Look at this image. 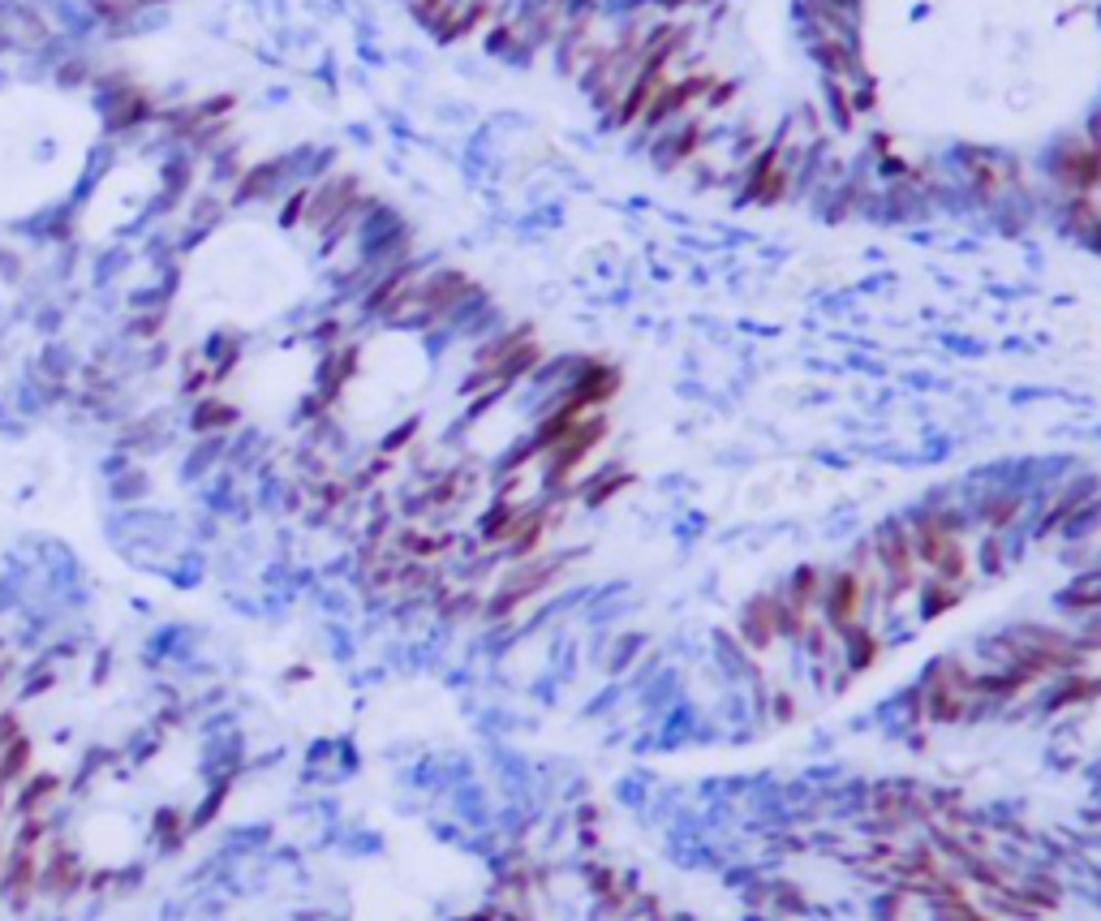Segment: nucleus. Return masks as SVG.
<instances>
[{
	"instance_id": "4be33fe9",
	"label": "nucleus",
	"mask_w": 1101,
	"mask_h": 921,
	"mask_svg": "<svg viewBox=\"0 0 1101 921\" xmlns=\"http://www.w3.org/2000/svg\"><path fill=\"white\" fill-rule=\"evenodd\" d=\"M147 496V474L143 469H125L121 478H112V500H143Z\"/></svg>"
},
{
	"instance_id": "9b49d317",
	"label": "nucleus",
	"mask_w": 1101,
	"mask_h": 921,
	"mask_svg": "<svg viewBox=\"0 0 1101 921\" xmlns=\"http://www.w3.org/2000/svg\"><path fill=\"white\" fill-rule=\"evenodd\" d=\"M736 637H741V642L749 646L753 655L779 642V629H775V603H770V590L753 595L749 603L741 608V615H736Z\"/></svg>"
},
{
	"instance_id": "39448f33",
	"label": "nucleus",
	"mask_w": 1101,
	"mask_h": 921,
	"mask_svg": "<svg viewBox=\"0 0 1101 921\" xmlns=\"http://www.w3.org/2000/svg\"><path fill=\"white\" fill-rule=\"evenodd\" d=\"M1050 173L1067 195H1098L1101 147H1093L1085 134H1080V138H1063L1050 155Z\"/></svg>"
},
{
	"instance_id": "4468645a",
	"label": "nucleus",
	"mask_w": 1101,
	"mask_h": 921,
	"mask_svg": "<svg viewBox=\"0 0 1101 921\" xmlns=\"http://www.w3.org/2000/svg\"><path fill=\"white\" fill-rule=\"evenodd\" d=\"M968 595V581H943V577H925L916 581V608H921V620H938L943 612L959 608V599Z\"/></svg>"
},
{
	"instance_id": "1a4fd4ad",
	"label": "nucleus",
	"mask_w": 1101,
	"mask_h": 921,
	"mask_svg": "<svg viewBox=\"0 0 1101 921\" xmlns=\"http://www.w3.org/2000/svg\"><path fill=\"white\" fill-rule=\"evenodd\" d=\"M964 155H968L964 168H968V177H972L977 199L999 203V199H1007L1011 190H1020V164L999 159V155H990V152H964Z\"/></svg>"
},
{
	"instance_id": "f3484780",
	"label": "nucleus",
	"mask_w": 1101,
	"mask_h": 921,
	"mask_svg": "<svg viewBox=\"0 0 1101 921\" xmlns=\"http://www.w3.org/2000/svg\"><path fill=\"white\" fill-rule=\"evenodd\" d=\"M237 418H242V413L233 410V406H224L220 397H199V401H194L190 426H194L199 435H224L229 426H237Z\"/></svg>"
},
{
	"instance_id": "20e7f679",
	"label": "nucleus",
	"mask_w": 1101,
	"mask_h": 921,
	"mask_svg": "<svg viewBox=\"0 0 1101 921\" xmlns=\"http://www.w3.org/2000/svg\"><path fill=\"white\" fill-rule=\"evenodd\" d=\"M792 173H797V159H792V152H788L783 143H770L766 152L753 155L741 199H745V203H757V207L783 203V199H788V190H792Z\"/></svg>"
},
{
	"instance_id": "412c9836",
	"label": "nucleus",
	"mask_w": 1101,
	"mask_h": 921,
	"mask_svg": "<svg viewBox=\"0 0 1101 921\" xmlns=\"http://www.w3.org/2000/svg\"><path fill=\"white\" fill-rule=\"evenodd\" d=\"M826 96H831V108H835V125H839V130H856V100H852V82L826 78Z\"/></svg>"
},
{
	"instance_id": "b1692460",
	"label": "nucleus",
	"mask_w": 1101,
	"mask_h": 921,
	"mask_svg": "<svg viewBox=\"0 0 1101 921\" xmlns=\"http://www.w3.org/2000/svg\"><path fill=\"white\" fill-rule=\"evenodd\" d=\"M1076 642H1080V651H1085V655H1101V615H1085V624H1080Z\"/></svg>"
},
{
	"instance_id": "6e6552de",
	"label": "nucleus",
	"mask_w": 1101,
	"mask_h": 921,
	"mask_svg": "<svg viewBox=\"0 0 1101 921\" xmlns=\"http://www.w3.org/2000/svg\"><path fill=\"white\" fill-rule=\"evenodd\" d=\"M714 91V78L710 74H693V78H680V82H667L663 91H658V100L650 103V112L642 116V130H650V134H658V130H667V121H676L689 103H698V100H705Z\"/></svg>"
},
{
	"instance_id": "aec40b11",
	"label": "nucleus",
	"mask_w": 1101,
	"mask_h": 921,
	"mask_svg": "<svg viewBox=\"0 0 1101 921\" xmlns=\"http://www.w3.org/2000/svg\"><path fill=\"white\" fill-rule=\"evenodd\" d=\"M1007 539L994 534V530H986V539H981V547H977V568L986 573V577H999L1002 568H1007Z\"/></svg>"
},
{
	"instance_id": "2eb2a0df",
	"label": "nucleus",
	"mask_w": 1101,
	"mask_h": 921,
	"mask_svg": "<svg viewBox=\"0 0 1101 921\" xmlns=\"http://www.w3.org/2000/svg\"><path fill=\"white\" fill-rule=\"evenodd\" d=\"M804 615H818L822 608V595H826V568H818V564H801L783 586H779Z\"/></svg>"
},
{
	"instance_id": "a211bd4d",
	"label": "nucleus",
	"mask_w": 1101,
	"mask_h": 921,
	"mask_svg": "<svg viewBox=\"0 0 1101 921\" xmlns=\"http://www.w3.org/2000/svg\"><path fill=\"white\" fill-rule=\"evenodd\" d=\"M1063 224L1071 237H1089L1093 229L1101 224V203L1098 195H1067V207H1063Z\"/></svg>"
},
{
	"instance_id": "6ab92c4d",
	"label": "nucleus",
	"mask_w": 1101,
	"mask_h": 921,
	"mask_svg": "<svg viewBox=\"0 0 1101 921\" xmlns=\"http://www.w3.org/2000/svg\"><path fill=\"white\" fill-rule=\"evenodd\" d=\"M642 651H646V637L642 633H620L611 646H607V655H602V667L611 672V676H624L629 667L642 659Z\"/></svg>"
},
{
	"instance_id": "7ed1b4c3",
	"label": "nucleus",
	"mask_w": 1101,
	"mask_h": 921,
	"mask_svg": "<svg viewBox=\"0 0 1101 921\" xmlns=\"http://www.w3.org/2000/svg\"><path fill=\"white\" fill-rule=\"evenodd\" d=\"M293 186H301L293 177V164L289 155H267V159H254L242 168V177L233 181V195L229 203L233 207H254V203H280Z\"/></svg>"
},
{
	"instance_id": "f257e3e1",
	"label": "nucleus",
	"mask_w": 1101,
	"mask_h": 921,
	"mask_svg": "<svg viewBox=\"0 0 1101 921\" xmlns=\"http://www.w3.org/2000/svg\"><path fill=\"white\" fill-rule=\"evenodd\" d=\"M869 552H874V561L878 568L887 573V581H891V599H887V608H896L900 599L908 595H916V581H921V564H916V552H912V530H908V521L903 517H887V521H878V530L869 534Z\"/></svg>"
},
{
	"instance_id": "f8f14e48",
	"label": "nucleus",
	"mask_w": 1101,
	"mask_h": 921,
	"mask_svg": "<svg viewBox=\"0 0 1101 921\" xmlns=\"http://www.w3.org/2000/svg\"><path fill=\"white\" fill-rule=\"evenodd\" d=\"M701 147V125L698 121H685V125H667L654 134V159L663 168H676V164H689Z\"/></svg>"
},
{
	"instance_id": "423d86ee",
	"label": "nucleus",
	"mask_w": 1101,
	"mask_h": 921,
	"mask_svg": "<svg viewBox=\"0 0 1101 921\" xmlns=\"http://www.w3.org/2000/svg\"><path fill=\"white\" fill-rule=\"evenodd\" d=\"M865 586H860V577L852 573L848 564L844 568H831L826 573V595H822V608H818V620L835 633V637H844L852 624H860L865 620Z\"/></svg>"
},
{
	"instance_id": "dca6fc26",
	"label": "nucleus",
	"mask_w": 1101,
	"mask_h": 921,
	"mask_svg": "<svg viewBox=\"0 0 1101 921\" xmlns=\"http://www.w3.org/2000/svg\"><path fill=\"white\" fill-rule=\"evenodd\" d=\"M624 487H633V474H629L624 465H607V469H599L594 478H586V482H581V491H577V496H581V504H586V509H602V504H611Z\"/></svg>"
},
{
	"instance_id": "0eeeda50",
	"label": "nucleus",
	"mask_w": 1101,
	"mask_h": 921,
	"mask_svg": "<svg viewBox=\"0 0 1101 921\" xmlns=\"http://www.w3.org/2000/svg\"><path fill=\"white\" fill-rule=\"evenodd\" d=\"M1101 496V474H1076V478H1067V482H1058V491L1050 496V504L1042 509L1037 517V525H1033V539H1050L1058 534L1076 512L1085 509L1089 500H1098Z\"/></svg>"
},
{
	"instance_id": "f03ea898",
	"label": "nucleus",
	"mask_w": 1101,
	"mask_h": 921,
	"mask_svg": "<svg viewBox=\"0 0 1101 921\" xmlns=\"http://www.w3.org/2000/svg\"><path fill=\"white\" fill-rule=\"evenodd\" d=\"M602 440H607V418H602V410L599 413H586L555 448H547L543 453V482H547V491H564V482L590 460V453L599 448Z\"/></svg>"
},
{
	"instance_id": "ddd939ff",
	"label": "nucleus",
	"mask_w": 1101,
	"mask_h": 921,
	"mask_svg": "<svg viewBox=\"0 0 1101 921\" xmlns=\"http://www.w3.org/2000/svg\"><path fill=\"white\" fill-rule=\"evenodd\" d=\"M1058 608L1071 615H1101V568H1080L1063 590H1058Z\"/></svg>"
},
{
	"instance_id": "9d476101",
	"label": "nucleus",
	"mask_w": 1101,
	"mask_h": 921,
	"mask_svg": "<svg viewBox=\"0 0 1101 921\" xmlns=\"http://www.w3.org/2000/svg\"><path fill=\"white\" fill-rule=\"evenodd\" d=\"M1028 509V496L1020 491V487H990V491H981V500L972 504V517L986 525V530H994V534H1007L1020 517Z\"/></svg>"
},
{
	"instance_id": "5701e85b",
	"label": "nucleus",
	"mask_w": 1101,
	"mask_h": 921,
	"mask_svg": "<svg viewBox=\"0 0 1101 921\" xmlns=\"http://www.w3.org/2000/svg\"><path fill=\"white\" fill-rule=\"evenodd\" d=\"M418 426H422L418 418H409V422H401V426H397V431H392V435H388V440L379 444V453H383V457H397V453H401L404 444H409V440L418 435Z\"/></svg>"
},
{
	"instance_id": "393cba45",
	"label": "nucleus",
	"mask_w": 1101,
	"mask_h": 921,
	"mask_svg": "<svg viewBox=\"0 0 1101 921\" xmlns=\"http://www.w3.org/2000/svg\"><path fill=\"white\" fill-rule=\"evenodd\" d=\"M138 4H143V9H147V4H168V0H138Z\"/></svg>"
}]
</instances>
